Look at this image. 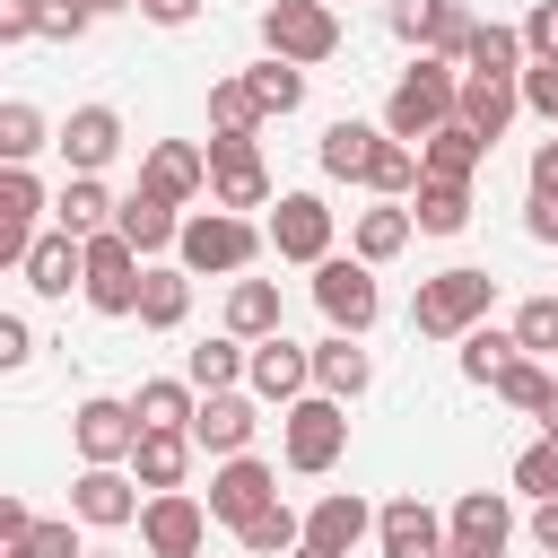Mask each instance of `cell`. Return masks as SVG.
<instances>
[{
  "label": "cell",
  "mask_w": 558,
  "mask_h": 558,
  "mask_svg": "<svg viewBox=\"0 0 558 558\" xmlns=\"http://www.w3.org/2000/svg\"><path fill=\"white\" fill-rule=\"evenodd\" d=\"M462 113V61H436V52H418L401 78H392V96H384V131L392 140H427V131H445Z\"/></svg>",
  "instance_id": "obj_1"
},
{
  "label": "cell",
  "mask_w": 558,
  "mask_h": 558,
  "mask_svg": "<svg viewBox=\"0 0 558 558\" xmlns=\"http://www.w3.org/2000/svg\"><path fill=\"white\" fill-rule=\"evenodd\" d=\"M262 244H270V227H253L244 209H218V201H209V209H192V218H183L174 262H183L192 279H209V270H218V279H244V270L262 262Z\"/></svg>",
  "instance_id": "obj_2"
},
{
  "label": "cell",
  "mask_w": 558,
  "mask_h": 558,
  "mask_svg": "<svg viewBox=\"0 0 558 558\" xmlns=\"http://www.w3.org/2000/svg\"><path fill=\"white\" fill-rule=\"evenodd\" d=\"M488 305H497V279L471 270V262H453V270L418 279V296H410V331H418V340H462L471 323H488Z\"/></svg>",
  "instance_id": "obj_3"
},
{
  "label": "cell",
  "mask_w": 558,
  "mask_h": 558,
  "mask_svg": "<svg viewBox=\"0 0 558 558\" xmlns=\"http://www.w3.org/2000/svg\"><path fill=\"white\" fill-rule=\"evenodd\" d=\"M279 453H288V471L323 480V471L349 453V401H331V392L288 401V410H279Z\"/></svg>",
  "instance_id": "obj_4"
},
{
  "label": "cell",
  "mask_w": 558,
  "mask_h": 558,
  "mask_svg": "<svg viewBox=\"0 0 558 558\" xmlns=\"http://www.w3.org/2000/svg\"><path fill=\"white\" fill-rule=\"evenodd\" d=\"M262 52H279V61H296V70L331 61V52H340V9H331V0H270V9H262Z\"/></svg>",
  "instance_id": "obj_5"
},
{
  "label": "cell",
  "mask_w": 558,
  "mask_h": 558,
  "mask_svg": "<svg viewBox=\"0 0 558 558\" xmlns=\"http://www.w3.org/2000/svg\"><path fill=\"white\" fill-rule=\"evenodd\" d=\"M140 279H148V253H140L122 227L87 235V288H78V296H87L96 314H113V323H122V314H140Z\"/></svg>",
  "instance_id": "obj_6"
},
{
  "label": "cell",
  "mask_w": 558,
  "mask_h": 558,
  "mask_svg": "<svg viewBox=\"0 0 558 558\" xmlns=\"http://www.w3.org/2000/svg\"><path fill=\"white\" fill-rule=\"evenodd\" d=\"M314 305H323V323L331 331H375V314H384V288H375V262H357V253H331V262H314Z\"/></svg>",
  "instance_id": "obj_7"
},
{
  "label": "cell",
  "mask_w": 558,
  "mask_h": 558,
  "mask_svg": "<svg viewBox=\"0 0 558 558\" xmlns=\"http://www.w3.org/2000/svg\"><path fill=\"white\" fill-rule=\"evenodd\" d=\"M209 497H192V488H148V506H140V549L148 558H201V541H209Z\"/></svg>",
  "instance_id": "obj_8"
},
{
  "label": "cell",
  "mask_w": 558,
  "mask_h": 558,
  "mask_svg": "<svg viewBox=\"0 0 558 558\" xmlns=\"http://www.w3.org/2000/svg\"><path fill=\"white\" fill-rule=\"evenodd\" d=\"M209 201L218 209H270V166L253 148V131H209Z\"/></svg>",
  "instance_id": "obj_9"
},
{
  "label": "cell",
  "mask_w": 558,
  "mask_h": 558,
  "mask_svg": "<svg viewBox=\"0 0 558 558\" xmlns=\"http://www.w3.org/2000/svg\"><path fill=\"white\" fill-rule=\"evenodd\" d=\"M70 445H78V462H131L140 453V410L122 392H87L70 410Z\"/></svg>",
  "instance_id": "obj_10"
},
{
  "label": "cell",
  "mask_w": 558,
  "mask_h": 558,
  "mask_svg": "<svg viewBox=\"0 0 558 558\" xmlns=\"http://www.w3.org/2000/svg\"><path fill=\"white\" fill-rule=\"evenodd\" d=\"M140 480L122 471V462H78V480H70V514L87 523V532H122V523H140Z\"/></svg>",
  "instance_id": "obj_11"
},
{
  "label": "cell",
  "mask_w": 558,
  "mask_h": 558,
  "mask_svg": "<svg viewBox=\"0 0 558 558\" xmlns=\"http://www.w3.org/2000/svg\"><path fill=\"white\" fill-rule=\"evenodd\" d=\"M445 541H453V558H506V541H514V497H506V488H462L453 514H445Z\"/></svg>",
  "instance_id": "obj_12"
},
{
  "label": "cell",
  "mask_w": 558,
  "mask_h": 558,
  "mask_svg": "<svg viewBox=\"0 0 558 558\" xmlns=\"http://www.w3.org/2000/svg\"><path fill=\"white\" fill-rule=\"evenodd\" d=\"M384 26L401 44H418V52H436V61H462V44H471L480 17L462 0H384Z\"/></svg>",
  "instance_id": "obj_13"
},
{
  "label": "cell",
  "mask_w": 558,
  "mask_h": 558,
  "mask_svg": "<svg viewBox=\"0 0 558 558\" xmlns=\"http://www.w3.org/2000/svg\"><path fill=\"white\" fill-rule=\"evenodd\" d=\"M270 253L279 262H331V201L323 192H279L270 201Z\"/></svg>",
  "instance_id": "obj_14"
},
{
  "label": "cell",
  "mask_w": 558,
  "mask_h": 558,
  "mask_svg": "<svg viewBox=\"0 0 558 558\" xmlns=\"http://www.w3.org/2000/svg\"><path fill=\"white\" fill-rule=\"evenodd\" d=\"M262 506H279V471L253 462V453H227V462L209 471V514H218L227 532H244Z\"/></svg>",
  "instance_id": "obj_15"
},
{
  "label": "cell",
  "mask_w": 558,
  "mask_h": 558,
  "mask_svg": "<svg viewBox=\"0 0 558 558\" xmlns=\"http://www.w3.org/2000/svg\"><path fill=\"white\" fill-rule=\"evenodd\" d=\"M375 558H453L445 514H436L427 497H392V506L375 514Z\"/></svg>",
  "instance_id": "obj_16"
},
{
  "label": "cell",
  "mask_w": 558,
  "mask_h": 558,
  "mask_svg": "<svg viewBox=\"0 0 558 558\" xmlns=\"http://www.w3.org/2000/svg\"><path fill=\"white\" fill-rule=\"evenodd\" d=\"M244 392H262V401H305L314 392V349H296L288 331H270V340H253V366H244Z\"/></svg>",
  "instance_id": "obj_17"
},
{
  "label": "cell",
  "mask_w": 558,
  "mask_h": 558,
  "mask_svg": "<svg viewBox=\"0 0 558 558\" xmlns=\"http://www.w3.org/2000/svg\"><path fill=\"white\" fill-rule=\"evenodd\" d=\"M253 401H262V392H244V384H235V392H201V410H192V445L218 453V462H227V453H253V427H262Z\"/></svg>",
  "instance_id": "obj_18"
},
{
  "label": "cell",
  "mask_w": 558,
  "mask_h": 558,
  "mask_svg": "<svg viewBox=\"0 0 558 558\" xmlns=\"http://www.w3.org/2000/svg\"><path fill=\"white\" fill-rule=\"evenodd\" d=\"M52 148H61L70 174H105V166L122 157V113H113V105H78V113L52 131Z\"/></svg>",
  "instance_id": "obj_19"
},
{
  "label": "cell",
  "mask_w": 558,
  "mask_h": 558,
  "mask_svg": "<svg viewBox=\"0 0 558 558\" xmlns=\"http://www.w3.org/2000/svg\"><path fill=\"white\" fill-rule=\"evenodd\" d=\"M140 183L166 192V201H201V192H209V148H201V140H148Z\"/></svg>",
  "instance_id": "obj_20"
},
{
  "label": "cell",
  "mask_w": 558,
  "mask_h": 558,
  "mask_svg": "<svg viewBox=\"0 0 558 558\" xmlns=\"http://www.w3.org/2000/svg\"><path fill=\"white\" fill-rule=\"evenodd\" d=\"M17 279H26L35 296H70V288H87V235H70V227H44Z\"/></svg>",
  "instance_id": "obj_21"
},
{
  "label": "cell",
  "mask_w": 558,
  "mask_h": 558,
  "mask_svg": "<svg viewBox=\"0 0 558 558\" xmlns=\"http://www.w3.org/2000/svg\"><path fill=\"white\" fill-rule=\"evenodd\" d=\"M375 514H384V506H366L357 488H331V497H314V506H305V541H323V549H340V558H349L357 541H375Z\"/></svg>",
  "instance_id": "obj_22"
},
{
  "label": "cell",
  "mask_w": 558,
  "mask_h": 558,
  "mask_svg": "<svg viewBox=\"0 0 558 558\" xmlns=\"http://www.w3.org/2000/svg\"><path fill=\"white\" fill-rule=\"evenodd\" d=\"M523 113V78H497V70H462V113L480 140H506V122Z\"/></svg>",
  "instance_id": "obj_23"
},
{
  "label": "cell",
  "mask_w": 558,
  "mask_h": 558,
  "mask_svg": "<svg viewBox=\"0 0 558 558\" xmlns=\"http://www.w3.org/2000/svg\"><path fill=\"white\" fill-rule=\"evenodd\" d=\"M113 227L157 262V253H174V244H183V201H166V192H148V183H140V192H122V218H113Z\"/></svg>",
  "instance_id": "obj_24"
},
{
  "label": "cell",
  "mask_w": 558,
  "mask_h": 558,
  "mask_svg": "<svg viewBox=\"0 0 558 558\" xmlns=\"http://www.w3.org/2000/svg\"><path fill=\"white\" fill-rule=\"evenodd\" d=\"M488 148H497V140H480L471 122H445V131H427V140H418V166H427L436 183H480Z\"/></svg>",
  "instance_id": "obj_25"
},
{
  "label": "cell",
  "mask_w": 558,
  "mask_h": 558,
  "mask_svg": "<svg viewBox=\"0 0 558 558\" xmlns=\"http://www.w3.org/2000/svg\"><path fill=\"white\" fill-rule=\"evenodd\" d=\"M314 157H323V174H331V183H366V174H375V157H384V122H331Z\"/></svg>",
  "instance_id": "obj_26"
},
{
  "label": "cell",
  "mask_w": 558,
  "mask_h": 558,
  "mask_svg": "<svg viewBox=\"0 0 558 558\" xmlns=\"http://www.w3.org/2000/svg\"><path fill=\"white\" fill-rule=\"evenodd\" d=\"M375 384V357L357 349V331H331V340H314V392H331V401H357Z\"/></svg>",
  "instance_id": "obj_27"
},
{
  "label": "cell",
  "mask_w": 558,
  "mask_h": 558,
  "mask_svg": "<svg viewBox=\"0 0 558 558\" xmlns=\"http://www.w3.org/2000/svg\"><path fill=\"white\" fill-rule=\"evenodd\" d=\"M192 427H140V453H131V480L140 488H183V471H192Z\"/></svg>",
  "instance_id": "obj_28"
},
{
  "label": "cell",
  "mask_w": 558,
  "mask_h": 558,
  "mask_svg": "<svg viewBox=\"0 0 558 558\" xmlns=\"http://www.w3.org/2000/svg\"><path fill=\"white\" fill-rule=\"evenodd\" d=\"M113 218H122V201L105 192V174H70L52 192V227H70V235H105Z\"/></svg>",
  "instance_id": "obj_29"
},
{
  "label": "cell",
  "mask_w": 558,
  "mask_h": 558,
  "mask_svg": "<svg viewBox=\"0 0 558 558\" xmlns=\"http://www.w3.org/2000/svg\"><path fill=\"white\" fill-rule=\"evenodd\" d=\"M410 235H418V218H410V201H375V209H357V227H349V253L384 270V262H392V253H401Z\"/></svg>",
  "instance_id": "obj_30"
},
{
  "label": "cell",
  "mask_w": 558,
  "mask_h": 558,
  "mask_svg": "<svg viewBox=\"0 0 558 558\" xmlns=\"http://www.w3.org/2000/svg\"><path fill=\"white\" fill-rule=\"evenodd\" d=\"M183 314H192V270H183V262H148V279H140V323H148V331H183Z\"/></svg>",
  "instance_id": "obj_31"
},
{
  "label": "cell",
  "mask_w": 558,
  "mask_h": 558,
  "mask_svg": "<svg viewBox=\"0 0 558 558\" xmlns=\"http://www.w3.org/2000/svg\"><path fill=\"white\" fill-rule=\"evenodd\" d=\"M244 366H253V340H235V331H218V340H192V349H183V375H192L201 392H235V384H244Z\"/></svg>",
  "instance_id": "obj_32"
},
{
  "label": "cell",
  "mask_w": 558,
  "mask_h": 558,
  "mask_svg": "<svg viewBox=\"0 0 558 558\" xmlns=\"http://www.w3.org/2000/svg\"><path fill=\"white\" fill-rule=\"evenodd\" d=\"M410 218H418V235H462V227H471V183H436V174H418Z\"/></svg>",
  "instance_id": "obj_33"
},
{
  "label": "cell",
  "mask_w": 558,
  "mask_h": 558,
  "mask_svg": "<svg viewBox=\"0 0 558 558\" xmlns=\"http://www.w3.org/2000/svg\"><path fill=\"white\" fill-rule=\"evenodd\" d=\"M131 410H140V427H192L201 384H192V375H148V384L131 392Z\"/></svg>",
  "instance_id": "obj_34"
},
{
  "label": "cell",
  "mask_w": 558,
  "mask_h": 558,
  "mask_svg": "<svg viewBox=\"0 0 558 558\" xmlns=\"http://www.w3.org/2000/svg\"><path fill=\"white\" fill-rule=\"evenodd\" d=\"M227 331L235 340H270L279 331V279H235L227 288Z\"/></svg>",
  "instance_id": "obj_35"
},
{
  "label": "cell",
  "mask_w": 558,
  "mask_h": 558,
  "mask_svg": "<svg viewBox=\"0 0 558 558\" xmlns=\"http://www.w3.org/2000/svg\"><path fill=\"white\" fill-rule=\"evenodd\" d=\"M523 61H532V52H523V26H497V17H488V26H471V44H462V70L523 78Z\"/></svg>",
  "instance_id": "obj_36"
},
{
  "label": "cell",
  "mask_w": 558,
  "mask_h": 558,
  "mask_svg": "<svg viewBox=\"0 0 558 558\" xmlns=\"http://www.w3.org/2000/svg\"><path fill=\"white\" fill-rule=\"evenodd\" d=\"M514 357H523V340H514V323H506V331H488V323H471V331H462V357H453V366H462L471 384H497V375H506Z\"/></svg>",
  "instance_id": "obj_37"
},
{
  "label": "cell",
  "mask_w": 558,
  "mask_h": 558,
  "mask_svg": "<svg viewBox=\"0 0 558 558\" xmlns=\"http://www.w3.org/2000/svg\"><path fill=\"white\" fill-rule=\"evenodd\" d=\"M244 87H253V96H262V113H270V122H279V113H296V105H305V70H296V61H279V52H262V61H253V70H244Z\"/></svg>",
  "instance_id": "obj_38"
},
{
  "label": "cell",
  "mask_w": 558,
  "mask_h": 558,
  "mask_svg": "<svg viewBox=\"0 0 558 558\" xmlns=\"http://www.w3.org/2000/svg\"><path fill=\"white\" fill-rule=\"evenodd\" d=\"M35 148H52V122H44L26 96H9V105H0V166H26Z\"/></svg>",
  "instance_id": "obj_39"
},
{
  "label": "cell",
  "mask_w": 558,
  "mask_h": 558,
  "mask_svg": "<svg viewBox=\"0 0 558 558\" xmlns=\"http://www.w3.org/2000/svg\"><path fill=\"white\" fill-rule=\"evenodd\" d=\"M488 392H497L506 410H523V418H541V410H549V392H558V375H549L541 357H514V366H506V375H497Z\"/></svg>",
  "instance_id": "obj_40"
},
{
  "label": "cell",
  "mask_w": 558,
  "mask_h": 558,
  "mask_svg": "<svg viewBox=\"0 0 558 558\" xmlns=\"http://www.w3.org/2000/svg\"><path fill=\"white\" fill-rule=\"evenodd\" d=\"M235 541H244V558H288V549L305 541V514H288V506H262V514H253Z\"/></svg>",
  "instance_id": "obj_41"
},
{
  "label": "cell",
  "mask_w": 558,
  "mask_h": 558,
  "mask_svg": "<svg viewBox=\"0 0 558 558\" xmlns=\"http://www.w3.org/2000/svg\"><path fill=\"white\" fill-rule=\"evenodd\" d=\"M262 122H270V113H262V96L244 87V70L209 87V131H262Z\"/></svg>",
  "instance_id": "obj_42"
},
{
  "label": "cell",
  "mask_w": 558,
  "mask_h": 558,
  "mask_svg": "<svg viewBox=\"0 0 558 558\" xmlns=\"http://www.w3.org/2000/svg\"><path fill=\"white\" fill-rule=\"evenodd\" d=\"M0 558H87V549H78V514H61V523H35V532L0 541Z\"/></svg>",
  "instance_id": "obj_43"
},
{
  "label": "cell",
  "mask_w": 558,
  "mask_h": 558,
  "mask_svg": "<svg viewBox=\"0 0 558 558\" xmlns=\"http://www.w3.org/2000/svg\"><path fill=\"white\" fill-rule=\"evenodd\" d=\"M514 340H523V357H558V296H523L514 305Z\"/></svg>",
  "instance_id": "obj_44"
},
{
  "label": "cell",
  "mask_w": 558,
  "mask_h": 558,
  "mask_svg": "<svg viewBox=\"0 0 558 558\" xmlns=\"http://www.w3.org/2000/svg\"><path fill=\"white\" fill-rule=\"evenodd\" d=\"M514 488H523V497H558V436H549V427L514 453Z\"/></svg>",
  "instance_id": "obj_45"
},
{
  "label": "cell",
  "mask_w": 558,
  "mask_h": 558,
  "mask_svg": "<svg viewBox=\"0 0 558 558\" xmlns=\"http://www.w3.org/2000/svg\"><path fill=\"white\" fill-rule=\"evenodd\" d=\"M87 26H96L87 0H35V44H78Z\"/></svg>",
  "instance_id": "obj_46"
},
{
  "label": "cell",
  "mask_w": 558,
  "mask_h": 558,
  "mask_svg": "<svg viewBox=\"0 0 558 558\" xmlns=\"http://www.w3.org/2000/svg\"><path fill=\"white\" fill-rule=\"evenodd\" d=\"M523 113H541L558 131V61H523Z\"/></svg>",
  "instance_id": "obj_47"
},
{
  "label": "cell",
  "mask_w": 558,
  "mask_h": 558,
  "mask_svg": "<svg viewBox=\"0 0 558 558\" xmlns=\"http://www.w3.org/2000/svg\"><path fill=\"white\" fill-rule=\"evenodd\" d=\"M523 52H532V61H558V0H532V17H523Z\"/></svg>",
  "instance_id": "obj_48"
},
{
  "label": "cell",
  "mask_w": 558,
  "mask_h": 558,
  "mask_svg": "<svg viewBox=\"0 0 558 558\" xmlns=\"http://www.w3.org/2000/svg\"><path fill=\"white\" fill-rule=\"evenodd\" d=\"M26 357H35V331H26V314H0V366L17 375Z\"/></svg>",
  "instance_id": "obj_49"
},
{
  "label": "cell",
  "mask_w": 558,
  "mask_h": 558,
  "mask_svg": "<svg viewBox=\"0 0 558 558\" xmlns=\"http://www.w3.org/2000/svg\"><path fill=\"white\" fill-rule=\"evenodd\" d=\"M0 44H35V0H0Z\"/></svg>",
  "instance_id": "obj_50"
},
{
  "label": "cell",
  "mask_w": 558,
  "mask_h": 558,
  "mask_svg": "<svg viewBox=\"0 0 558 558\" xmlns=\"http://www.w3.org/2000/svg\"><path fill=\"white\" fill-rule=\"evenodd\" d=\"M523 235H532V244H558V201L532 192V201H523Z\"/></svg>",
  "instance_id": "obj_51"
},
{
  "label": "cell",
  "mask_w": 558,
  "mask_h": 558,
  "mask_svg": "<svg viewBox=\"0 0 558 558\" xmlns=\"http://www.w3.org/2000/svg\"><path fill=\"white\" fill-rule=\"evenodd\" d=\"M532 192H541V201H558V131L532 148Z\"/></svg>",
  "instance_id": "obj_52"
},
{
  "label": "cell",
  "mask_w": 558,
  "mask_h": 558,
  "mask_svg": "<svg viewBox=\"0 0 558 558\" xmlns=\"http://www.w3.org/2000/svg\"><path fill=\"white\" fill-rule=\"evenodd\" d=\"M201 9H209V0H140V17H148V26H192Z\"/></svg>",
  "instance_id": "obj_53"
},
{
  "label": "cell",
  "mask_w": 558,
  "mask_h": 558,
  "mask_svg": "<svg viewBox=\"0 0 558 558\" xmlns=\"http://www.w3.org/2000/svg\"><path fill=\"white\" fill-rule=\"evenodd\" d=\"M532 541L541 558H558V497H532Z\"/></svg>",
  "instance_id": "obj_54"
},
{
  "label": "cell",
  "mask_w": 558,
  "mask_h": 558,
  "mask_svg": "<svg viewBox=\"0 0 558 558\" xmlns=\"http://www.w3.org/2000/svg\"><path fill=\"white\" fill-rule=\"evenodd\" d=\"M17 532H35V514H26V497H0V541H17Z\"/></svg>",
  "instance_id": "obj_55"
},
{
  "label": "cell",
  "mask_w": 558,
  "mask_h": 558,
  "mask_svg": "<svg viewBox=\"0 0 558 558\" xmlns=\"http://www.w3.org/2000/svg\"><path fill=\"white\" fill-rule=\"evenodd\" d=\"M288 558H340V549H323V541H296V549H288Z\"/></svg>",
  "instance_id": "obj_56"
},
{
  "label": "cell",
  "mask_w": 558,
  "mask_h": 558,
  "mask_svg": "<svg viewBox=\"0 0 558 558\" xmlns=\"http://www.w3.org/2000/svg\"><path fill=\"white\" fill-rule=\"evenodd\" d=\"M87 9H96V17H113V9H140V0H87Z\"/></svg>",
  "instance_id": "obj_57"
},
{
  "label": "cell",
  "mask_w": 558,
  "mask_h": 558,
  "mask_svg": "<svg viewBox=\"0 0 558 558\" xmlns=\"http://www.w3.org/2000/svg\"><path fill=\"white\" fill-rule=\"evenodd\" d=\"M541 427H549V436H558V392H549V410H541Z\"/></svg>",
  "instance_id": "obj_58"
},
{
  "label": "cell",
  "mask_w": 558,
  "mask_h": 558,
  "mask_svg": "<svg viewBox=\"0 0 558 558\" xmlns=\"http://www.w3.org/2000/svg\"><path fill=\"white\" fill-rule=\"evenodd\" d=\"M87 558H113V549H87Z\"/></svg>",
  "instance_id": "obj_59"
}]
</instances>
